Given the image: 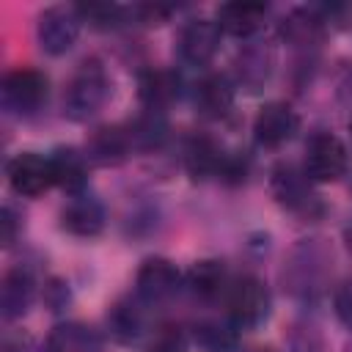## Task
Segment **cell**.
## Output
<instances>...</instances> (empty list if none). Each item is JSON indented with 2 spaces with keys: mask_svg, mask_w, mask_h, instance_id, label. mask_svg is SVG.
I'll return each mask as SVG.
<instances>
[{
  "mask_svg": "<svg viewBox=\"0 0 352 352\" xmlns=\"http://www.w3.org/2000/svg\"><path fill=\"white\" fill-rule=\"evenodd\" d=\"M267 3H253V0H236V3H223L217 8V25L223 33H231L236 38H248L256 30H261L267 19Z\"/></svg>",
  "mask_w": 352,
  "mask_h": 352,
  "instance_id": "cell-11",
  "label": "cell"
},
{
  "mask_svg": "<svg viewBox=\"0 0 352 352\" xmlns=\"http://www.w3.org/2000/svg\"><path fill=\"white\" fill-rule=\"evenodd\" d=\"M60 226L74 236H96L104 228V209L91 195H74L60 212Z\"/></svg>",
  "mask_w": 352,
  "mask_h": 352,
  "instance_id": "cell-12",
  "label": "cell"
},
{
  "mask_svg": "<svg viewBox=\"0 0 352 352\" xmlns=\"http://www.w3.org/2000/svg\"><path fill=\"white\" fill-rule=\"evenodd\" d=\"M192 341L204 352H234L236 349V330L226 322H195L192 327Z\"/></svg>",
  "mask_w": 352,
  "mask_h": 352,
  "instance_id": "cell-22",
  "label": "cell"
},
{
  "mask_svg": "<svg viewBox=\"0 0 352 352\" xmlns=\"http://www.w3.org/2000/svg\"><path fill=\"white\" fill-rule=\"evenodd\" d=\"M126 129H129V138H132L135 148H154V146L162 143L168 126H165V118H162L160 110H146L132 124H126Z\"/></svg>",
  "mask_w": 352,
  "mask_h": 352,
  "instance_id": "cell-23",
  "label": "cell"
},
{
  "mask_svg": "<svg viewBox=\"0 0 352 352\" xmlns=\"http://www.w3.org/2000/svg\"><path fill=\"white\" fill-rule=\"evenodd\" d=\"M349 132H352V118H349Z\"/></svg>",
  "mask_w": 352,
  "mask_h": 352,
  "instance_id": "cell-33",
  "label": "cell"
},
{
  "mask_svg": "<svg viewBox=\"0 0 352 352\" xmlns=\"http://www.w3.org/2000/svg\"><path fill=\"white\" fill-rule=\"evenodd\" d=\"M220 25L212 19H190L179 30V55L192 66H206L220 50Z\"/></svg>",
  "mask_w": 352,
  "mask_h": 352,
  "instance_id": "cell-10",
  "label": "cell"
},
{
  "mask_svg": "<svg viewBox=\"0 0 352 352\" xmlns=\"http://www.w3.org/2000/svg\"><path fill=\"white\" fill-rule=\"evenodd\" d=\"M250 352H275V349H270V346H258V349H250Z\"/></svg>",
  "mask_w": 352,
  "mask_h": 352,
  "instance_id": "cell-32",
  "label": "cell"
},
{
  "mask_svg": "<svg viewBox=\"0 0 352 352\" xmlns=\"http://www.w3.org/2000/svg\"><path fill=\"white\" fill-rule=\"evenodd\" d=\"M33 300V278L28 270L16 267L3 278V289H0V305H3V316L6 319H16L28 311Z\"/></svg>",
  "mask_w": 352,
  "mask_h": 352,
  "instance_id": "cell-20",
  "label": "cell"
},
{
  "mask_svg": "<svg viewBox=\"0 0 352 352\" xmlns=\"http://www.w3.org/2000/svg\"><path fill=\"white\" fill-rule=\"evenodd\" d=\"M195 107L204 118H226L234 107V85L226 74H206L195 85Z\"/></svg>",
  "mask_w": 352,
  "mask_h": 352,
  "instance_id": "cell-14",
  "label": "cell"
},
{
  "mask_svg": "<svg viewBox=\"0 0 352 352\" xmlns=\"http://www.w3.org/2000/svg\"><path fill=\"white\" fill-rule=\"evenodd\" d=\"M346 165H349L346 146L336 135L316 132L314 138H308L305 157H302V170L311 182H319V184L338 182L346 173Z\"/></svg>",
  "mask_w": 352,
  "mask_h": 352,
  "instance_id": "cell-2",
  "label": "cell"
},
{
  "mask_svg": "<svg viewBox=\"0 0 352 352\" xmlns=\"http://www.w3.org/2000/svg\"><path fill=\"white\" fill-rule=\"evenodd\" d=\"M74 8L80 14V19L91 22L94 28H113L124 14V8L116 3H85V6H74Z\"/></svg>",
  "mask_w": 352,
  "mask_h": 352,
  "instance_id": "cell-26",
  "label": "cell"
},
{
  "mask_svg": "<svg viewBox=\"0 0 352 352\" xmlns=\"http://www.w3.org/2000/svg\"><path fill=\"white\" fill-rule=\"evenodd\" d=\"M107 96H110V80L104 66L96 58L82 60L63 91V113L72 121H85L104 107Z\"/></svg>",
  "mask_w": 352,
  "mask_h": 352,
  "instance_id": "cell-1",
  "label": "cell"
},
{
  "mask_svg": "<svg viewBox=\"0 0 352 352\" xmlns=\"http://www.w3.org/2000/svg\"><path fill=\"white\" fill-rule=\"evenodd\" d=\"M300 129V116L286 102H267L253 121V138L264 148H280Z\"/></svg>",
  "mask_w": 352,
  "mask_h": 352,
  "instance_id": "cell-7",
  "label": "cell"
},
{
  "mask_svg": "<svg viewBox=\"0 0 352 352\" xmlns=\"http://www.w3.org/2000/svg\"><path fill=\"white\" fill-rule=\"evenodd\" d=\"M182 91V77L173 69H146L138 77V96L146 104V110L168 107Z\"/></svg>",
  "mask_w": 352,
  "mask_h": 352,
  "instance_id": "cell-13",
  "label": "cell"
},
{
  "mask_svg": "<svg viewBox=\"0 0 352 352\" xmlns=\"http://www.w3.org/2000/svg\"><path fill=\"white\" fill-rule=\"evenodd\" d=\"M336 314L346 327H352V280L341 283V289L336 292Z\"/></svg>",
  "mask_w": 352,
  "mask_h": 352,
  "instance_id": "cell-29",
  "label": "cell"
},
{
  "mask_svg": "<svg viewBox=\"0 0 352 352\" xmlns=\"http://www.w3.org/2000/svg\"><path fill=\"white\" fill-rule=\"evenodd\" d=\"M226 305L234 327H256L270 314V292L258 278L242 275L234 283H228Z\"/></svg>",
  "mask_w": 352,
  "mask_h": 352,
  "instance_id": "cell-3",
  "label": "cell"
},
{
  "mask_svg": "<svg viewBox=\"0 0 352 352\" xmlns=\"http://www.w3.org/2000/svg\"><path fill=\"white\" fill-rule=\"evenodd\" d=\"M0 226H3V234H0V239H3V245L8 248L11 242H14V236H16V217H14V212L6 206L3 209V220H0Z\"/></svg>",
  "mask_w": 352,
  "mask_h": 352,
  "instance_id": "cell-31",
  "label": "cell"
},
{
  "mask_svg": "<svg viewBox=\"0 0 352 352\" xmlns=\"http://www.w3.org/2000/svg\"><path fill=\"white\" fill-rule=\"evenodd\" d=\"M248 157L245 154H226V160H223V168H220V179L223 182H228V184H239V182H245V176H248Z\"/></svg>",
  "mask_w": 352,
  "mask_h": 352,
  "instance_id": "cell-27",
  "label": "cell"
},
{
  "mask_svg": "<svg viewBox=\"0 0 352 352\" xmlns=\"http://www.w3.org/2000/svg\"><path fill=\"white\" fill-rule=\"evenodd\" d=\"M187 286L195 297L201 300H214L220 297L226 289H228V272L223 267V261H214V258H204V261H195L187 272Z\"/></svg>",
  "mask_w": 352,
  "mask_h": 352,
  "instance_id": "cell-18",
  "label": "cell"
},
{
  "mask_svg": "<svg viewBox=\"0 0 352 352\" xmlns=\"http://www.w3.org/2000/svg\"><path fill=\"white\" fill-rule=\"evenodd\" d=\"M324 16H319L314 8H297L292 11L283 22H280V36L289 41V44H297V47H308V44H316L324 33Z\"/></svg>",
  "mask_w": 352,
  "mask_h": 352,
  "instance_id": "cell-21",
  "label": "cell"
},
{
  "mask_svg": "<svg viewBox=\"0 0 352 352\" xmlns=\"http://www.w3.org/2000/svg\"><path fill=\"white\" fill-rule=\"evenodd\" d=\"M270 63H272V55L270 52H264V50H245V55H239V63H236L242 82L253 85V72H256V85L261 80H267Z\"/></svg>",
  "mask_w": 352,
  "mask_h": 352,
  "instance_id": "cell-25",
  "label": "cell"
},
{
  "mask_svg": "<svg viewBox=\"0 0 352 352\" xmlns=\"http://www.w3.org/2000/svg\"><path fill=\"white\" fill-rule=\"evenodd\" d=\"M80 14L77 8H66V6H52L47 11L38 14L36 22V38L41 44L44 52L50 55H63L74 47L77 33H80Z\"/></svg>",
  "mask_w": 352,
  "mask_h": 352,
  "instance_id": "cell-5",
  "label": "cell"
},
{
  "mask_svg": "<svg viewBox=\"0 0 352 352\" xmlns=\"http://www.w3.org/2000/svg\"><path fill=\"white\" fill-rule=\"evenodd\" d=\"M50 94V80L44 72L19 66L3 77V102L16 113H36Z\"/></svg>",
  "mask_w": 352,
  "mask_h": 352,
  "instance_id": "cell-4",
  "label": "cell"
},
{
  "mask_svg": "<svg viewBox=\"0 0 352 352\" xmlns=\"http://www.w3.org/2000/svg\"><path fill=\"white\" fill-rule=\"evenodd\" d=\"M223 160H226L223 146L209 135H192L184 146V168L192 179L217 176L223 168Z\"/></svg>",
  "mask_w": 352,
  "mask_h": 352,
  "instance_id": "cell-16",
  "label": "cell"
},
{
  "mask_svg": "<svg viewBox=\"0 0 352 352\" xmlns=\"http://www.w3.org/2000/svg\"><path fill=\"white\" fill-rule=\"evenodd\" d=\"M8 184L16 195H25V198H36L41 195L44 190H50L55 184V176H52V162L50 157H41L36 151H22L16 154L8 168Z\"/></svg>",
  "mask_w": 352,
  "mask_h": 352,
  "instance_id": "cell-6",
  "label": "cell"
},
{
  "mask_svg": "<svg viewBox=\"0 0 352 352\" xmlns=\"http://www.w3.org/2000/svg\"><path fill=\"white\" fill-rule=\"evenodd\" d=\"M44 352H102V341L91 327L66 322L50 333Z\"/></svg>",
  "mask_w": 352,
  "mask_h": 352,
  "instance_id": "cell-19",
  "label": "cell"
},
{
  "mask_svg": "<svg viewBox=\"0 0 352 352\" xmlns=\"http://www.w3.org/2000/svg\"><path fill=\"white\" fill-rule=\"evenodd\" d=\"M148 352H184V338L176 327H162V333H157Z\"/></svg>",
  "mask_w": 352,
  "mask_h": 352,
  "instance_id": "cell-28",
  "label": "cell"
},
{
  "mask_svg": "<svg viewBox=\"0 0 352 352\" xmlns=\"http://www.w3.org/2000/svg\"><path fill=\"white\" fill-rule=\"evenodd\" d=\"M50 162H52V176H55L58 187H63L66 192H74V195L85 187V182H88V168H85L88 157L85 154H80L77 148H55Z\"/></svg>",
  "mask_w": 352,
  "mask_h": 352,
  "instance_id": "cell-17",
  "label": "cell"
},
{
  "mask_svg": "<svg viewBox=\"0 0 352 352\" xmlns=\"http://www.w3.org/2000/svg\"><path fill=\"white\" fill-rule=\"evenodd\" d=\"M107 324L118 341H132L143 330V314L132 302H116L107 314Z\"/></svg>",
  "mask_w": 352,
  "mask_h": 352,
  "instance_id": "cell-24",
  "label": "cell"
},
{
  "mask_svg": "<svg viewBox=\"0 0 352 352\" xmlns=\"http://www.w3.org/2000/svg\"><path fill=\"white\" fill-rule=\"evenodd\" d=\"M182 272L168 258H146L135 275V292L143 302H165L179 292Z\"/></svg>",
  "mask_w": 352,
  "mask_h": 352,
  "instance_id": "cell-8",
  "label": "cell"
},
{
  "mask_svg": "<svg viewBox=\"0 0 352 352\" xmlns=\"http://www.w3.org/2000/svg\"><path fill=\"white\" fill-rule=\"evenodd\" d=\"M270 190L275 195V201L292 212H311V206L316 204V195L311 190V179L305 176V170L280 162L272 176H270Z\"/></svg>",
  "mask_w": 352,
  "mask_h": 352,
  "instance_id": "cell-9",
  "label": "cell"
},
{
  "mask_svg": "<svg viewBox=\"0 0 352 352\" xmlns=\"http://www.w3.org/2000/svg\"><path fill=\"white\" fill-rule=\"evenodd\" d=\"M135 151L126 126H102L91 135L85 157L96 165H118Z\"/></svg>",
  "mask_w": 352,
  "mask_h": 352,
  "instance_id": "cell-15",
  "label": "cell"
},
{
  "mask_svg": "<svg viewBox=\"0 0 352 352\" xmlns=\"http://www.w3.org/2000/svg\"><path fill=\"white\" fill-rule=\"evenodd\" d=\"M170 11H173L170 6H138L135 8V14H140V19L146 25H160Z\"/></svg>",
  "mask_w": 352,
  "mask_h": 352,
  "instance_id": "cell-30",
  "label": "cell"
}]
</instances>
